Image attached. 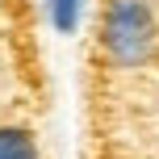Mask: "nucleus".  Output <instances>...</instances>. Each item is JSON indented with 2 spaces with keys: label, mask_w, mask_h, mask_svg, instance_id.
I'll use <instances>...</instances> for the list:
<instances>
[{
  "label": "nucleus",
  "mask_w": 159,
  "mask_h": 159,
  "mask_svg": "<svg viewBox=\"0 0 159 159\" xmlns=\"http://www.w3.org/2000/svg\"><path fill=\"white\" fill-rule=\"evenodd\" d=\"M96 42L109 67L138 71L159 59V8L155 0H105Z\"/></svg>",
  "instance_id": "obj_1"
},
{
  "label": "nucleus",
  "mask_w": 159,
  "mask_h": 159,
  "mask_svg": "<svg viewBox=\"0 0 159 159\" xmlns=\"http://www.w3.org/2000/svg\"><path fill=\"white\" fill-rule=\"evenodd\" d=\"M0 159H42V143L21 121H0Z\"/></svg>",
  "instance_id": "obj_2"
},
{
  "label": "nucleus",
  "mask_w": 159,
  "mask_h": 159,
  "mask_svg": "<svg viewBox=\"0 0 159 159\" xmlns=\"http://www.w3.org/2000/svg\"><path fill=\"white\" fill-rule=\"evenodd\" d=\"M42 13H46V25L59 38H71L84 25V0H42Z\"/></svg>",
  "instance_id": "obj_3"
}]
</instances>
